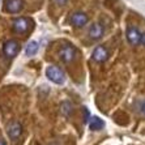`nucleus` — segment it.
Listing matches in <instances>:
<instances>
[{
  "instance_id": "nucleus-1",
  "label": "nucleus",
  "mask_w": 145,
  "mask_h": 145,
  "mask_svg": "<svg viewBox=\"0 0 145 145\" xmlns=\"http://www.w3.org/2000/svg\"><path fill=\"white\" fill-rule=\"evenodd\" d=\"M46 76H47V78L50 81H52L54 84H57V85H61L65 80L64 73L61 72V69L59 67H55V65L47 67V69H46Z\"/></svg>"
},
{
  "instance_id": "nucleus-2",
  "label": "nucleus",
  "mask_w": 145,
  "mask_h": 145,
  "mask_svg": "<svg viewBox=\"0 0 145 145\" xmlns=\"http://www.w3.org/2000/svg\"><path fill=\"white\" fill-rule=\"evenodd\" d=\"M31 25H33L31 20H29L26 17H20V18H16L13 21V30L16 33H26L31 27Z\"/></svg>"
},
{
  "instance_id": "nucleus-3",
  "label": "nucleus",
  "mask_w": 145,
  "mask_h": 145,
  "mask_svg": "<svg viewBox=\"0 0 145 145\" xmlns=\"http://www.w3.org/2000/svg\"><path fill=\"white\" fill-rule=\"evenodd\" d=\"M18 51H20V44L17 40H7L3 46V52L7 57H14L18 54Z\"/></svg>"
},
{
  "instance_id": "nucleus-4",
  "label": "nucleus",
  "mask_w": 145,
  "mask_h": 145,
  "mask_svg": "<svg viewBox=\"0 0 145 145\" xmlns=\"http://www.w3.org/2000/svg\"><path fill=\"white\" fill-rule=\"evenodd\" d=\"M74 55H76V50H74L73 46H71V44H64L59 50V56H60V59L64 63L72 61L74 59Z\"/></svg>"
},
{
  "instance_id": "nucleus-5",
  "label": "nucleus",
  "mask_w": 145,
  "mask_h": 145,
  "mask_svg": "<svg viewBox=\"0 0 145 145\" xmlns=\"http://www.w3.org/2000/svg\"><path fill=\"white\" fill-rule=\"evenodd\" d=\"M7 133H8V136H9V138H12V140H18L21 133H22V125H21L18 121L10 123L7 127Z\"/></svg>"
},
{
  "instance_id": "nucleus-6",
  "label": "nucleus",
  "mask_w": 145,
  "mask_h": 145,
  "mask_svg": "<svg viewBox=\"0 0 145 145\" xmlns=\"http://www.w3.org/2000/svg\"><path fill=\"white\" fill-rule=\"evenodd\" d=\"M91 57H93V60L97 61V63H103V61L107 60L108 57V51L106 47L103 46H97L93 51V54H91Z\"/></svg>"
},
{
  "instance_id": "nucleus-7",
  "label": "nucleus",
  "mask_w": 145,
  "mask_h": 145,
  "mask_svg": "<svg viewBox=\"0 0 145 145\" xmlns=\"http://www.w3.org/2000/svg\"><path fill=\"white\" fill-rule=\"evenodd\" d=\"M127 39L132 46H137L141 43V33L136 29V27H128L127 30Z\"/></svg>"
},
{
  "instance_id": "nucleus-8",
  "label": "nucleus",
  "mask_w": 145,
  "mask_h": 145,
  "mask_svg": "<svg viewBox=\"0 0 145 145\" xmlns=\"http://www.w3.org/2000/svg\"><path fill=\"white\" fill-rule=\"evenodd\" d=\"M5 10L9 13H18L22 9V0H5Z\"/></svg>"
},
{
  "instance_id": "nucleus-9",
  "label": "nucleus",
  "mask_w": 145,
  "mask_h": 145,
  "mask_svg": "<svg viewBox=\"0 0 145 145\" xmlns=\"http://www.w3.org/2000/svg\"><path fill=\"white\" fill-rule=\"evenodd\" d=\"M71 22L76 27H82L88 22V16L82 13V12H76V13H73L71 16Z\"/></svg>"
},
{
  "instance_id": "nucleus-10",
  "label": "nucleus",
  "mask_w": 145,
  "mask_h": 145,
  "mask_svg": "<svg viewBox=\"0 0 145 145\" xmlns=\"http://www.w3.org/2000/svg\"><path fill=\"white\" fill-rule=\"evenodd\" d=\"M103 33H105V29H103V26H102L101 24H93L90 26V29H89V37L91 38V39H99V38H102V35H103Z\"/></svg>"
},
{
  "instance_id": "nucleus-11",
  "label": "nucleus",
  "mask_w": 145,
  "mask_h": 145,
  "mask_svg": "<svg viewBox=\"0 0 145 145\" xmlns=\"http://www.w3.org/2000/svg\"><path fill=\"white\" fill-rule=\"evenodd\" d=\"M89 127H90L91 131H101L103 127H105V123L102 119H99L98 116H94L91 118L90 121H89Z\"/></svg>"
},
{
  "instance_id": "nucleus-12",
  "label": "nucleus",
  "mask_w": 145,
  "mask_h": 145,
  "mask_svg": "<svg viewBox=\"0 0 145 145\" xmlns=\"http://www.w3.org/2000/svg\"><path fill=\"white\" fill-rule=\"evenodd\" d=\"M38 50H39V44H38V42L31 40V42L27 43L26 48H25V54H26V56H34V55L38 52Z\"/></svg>"
},
{
  "instance_id": "nucleus-13",
  "label": "nucleus",
  "mask_w": 145,
  "mask_h": 145,
  "mask_svg": "<svg viewBox=\"0 0 145 145\" xmlns=\"http://www.w3.org/2000/svg\"><path fill=\"white\" fill-rule=\"evenodd\" d=\"M61 111H63V114H64L65 116H69V114L72 112V105L69 102H64V103L61 105Z\"/></svg>"
},
{
  "instance_id": "nucleus-14",
  "label": "nucleus",
  "mask_w": 145,
  "mask_h": 145,
  "mask_svg": "<svg viewBox=\"0 0 145 145\" xmlns=\"http://www.w3.org/2000/svg\"><path fill=\"white\" fill-rule=\"evenodd\" d=\"M141 43L145 46V34H142V35H141Z\"/></svg>"
},
{
  "instance_id": "nucleus-15",
  "label": "nucleus",
  "mask_w": 145,
  "mask_h": 145,
  "mask_svg": "<svg viewBox=\"0 0 145 145\" xmlns=\"http://www.w3.org/2000/svg\"><path fill=\"white\" fill-rule=\"evenodd\" d=\"M0 145H7V142L4 141V138H1V137H0Z\"/></svg>"
},
{
  "instance_id": "nucleus-16",
  "label": "nucleus",
  "mask_w": 145,
  "mask_h": 145,
  "mask_svg": "<svg viewBox=\"0 0 145 145\" xmlns=\"http://www.w3.org/2000/svg\"><path fill=\"white\" fill-rule=\"evenodd\" d=\"M142 111H144V114H145V103H144V106H142Z\"/></svg>"
},
{
  "instance_id": "nucleus-17",
  "label": "nucleus",
  "mask_w": 145,
  "mask_h": 145,
  "mask_svg": "<svg viewBox=\"0 0 145 145\" xmlns=\"http://www.w3.org/2000/svg\"><path fill=\"white\" fill-rule=\"evenodd\" d=\"M0 1H1V0H0Z\"/></svg>"
}]
</instances>
